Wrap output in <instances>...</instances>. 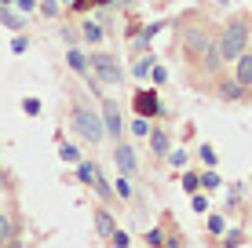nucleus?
Segmentation results:
<instances>
[{"instance_id":"nucleus-1","label":"nucleus","mask_w":252,"mask_h":248,"mask_svg":"<svg viewBox=\"0 0 252 248\" xmlns=\"http://www.w3.org/2000/svg\"><path fill=\"white\" fill-rule=\"evenodd\" d=\"M249 44V26L241 22V19H230L227 22V29H223V37H220V58H238L241 51H245Z\"/></svg>"},{"instance_id":"nucleus-2","label":"nucleus","mask_w":252,"mask_h":248,"mask_svg":"<svg viewBox=\"0 0 252 248\" xmlns=\"http://www.w3.org/2000/svg\"><path fill=\"white\" fill-rule=\"evenodd\" d=\"M187 51H190V55H197L208 70H220V62H223V58H220V48H216L205 33H190V37H187Z\"/></svg>"},{"instance_id":"nucleus-3","label":"nucleus","mask_w":252,"mask_h":248,"mask_svg":"<svg viewBox=\"0 0 252 248\" xmlns=\"http://www.w3.org/2000/svg\"><path fill=\"white\" fill-rule=\"evenodd\" d=\"M88 66H95L99 81H106V84H121V81H125V70H121L117 58H114V55H106V51H95V55L88 58Z\"/></svg>"},{"instance_id":"nucleus-4","label":"nucleus","mask_w":252,"mask_h":248,"mask_svg":"<svg viewBox=\"0 0 252 248\" xmlns=\"http://www.w3.org/2000/svg\"><path fill=\"white\" fill-rule=\"evenodd\" d=\"M73 124H77V132H81L88 142H99V139H102V121L92 113L88 106H77V110H73Z\"/></svg>"},{"instance_id":"nucleus-5","label":"nucleus","mask_w":252,"mask_h":248,"mask_svg":"<svg viewBox=\"0 0 252 248\" xmlns=\"http://www.w3.org/2000/svg\"><path fill=\"white\" fill-rule=\"evenodd\" d=\"M102 128H110V139H117L121 132H125V121H121V106L114 99L102 102Z\"/></svg>"},{"instance_id":"nucleus-6","label":"nucleus","mask_w":252,"mask_h":248,"mask_svg":"<svg viewBox=\"0 0 252 248\" xmlns=\"http://www.w3.org/2000/svg\"><path fill=\"white\" fill-rule=\"evenodd\" d=\"M135 113L139 117H158L161 113V102H158V95H154V91H135Z\"/></svg>"},{"instance_id":"nucleus-7","label":"nucleus","mask_w":252,"mask_h":248,"mask_svg":"<svg viewBox=\"0 0 252 248\" xmlns=\"http://www.w3.org/2000/svg\"><path fill=\"white\" fill-rule=\"evenodd\" d=\"M114 161H117V168H121L125 175H135V153H132V146L117 142V150H114Z\"/></svg>"},{"instance_id":"nucleus-8","label":"nucleus","mask_w":252,"mask_h":248,"mask_svg":"<svg viewBox=\"0 0 252 248\" xmlns=\"http://www.w3.org/2000/svg\"><path fill=\"white\" fill-rule=\"evenodd\" d=\"M95 226H99V234H102V237H110V234H114V230H117L114 216H110L106 208H99V212H95Z\"/></svg>"},{"instance_id":"nucleus-9","label":"nucleus","mask_w":252,"mask_h":248,"mask_svg":"<svg viewBox=\"0 0 252 248\" xmlns=\"http://www.w3.org/2000/svg\"><path fill=\"white\" fill-rule=\"evenodd\" d=\"M234 81H238L241 88H249V84H252V55H245L238 62V77H234Z\"/></svg>"},{"instance_id":"nucleus-10","label":"nucleus","mask_w":252,"mask_h":248,"mask_svg":"<svg viewBox=\"0 0 252 248\" xmlns=\"http://www.w3.org/2000/svg\"><path fill=\"white\" fill-rule=\"evenodd\" d=\"M95 172H99V168H95L92 161H77V179H81L84 186H92V183H95Z\"/></svg>"},{"instance_id":"nucleus-11","label":"nucleus","mask_w":252,"mask_h":248,"mask_svg":"<svg viewBox=\"0 0 252 248\" xmlns=\"http://www.w3.org/2000/svg\"><path fill=\"white\" fill-rule=\"evenodd\" d=\"M66 62H69V66H73V70H77V73H88V58H84V55H81V51H77V48H69V55H66Z\"/></svg>"},{"instance_id":"nucleus-12","label":"nucleus","mask_w":252,"mask_h":248,"mask_svg":"<svg viewBox=\"0 0 252 248\" xmlns=\"http://www.w3.org/2000/svg\"><path fill=\"white\" fill-rule=\"evenodd\" d=\"M95 193H99V197L102 201H110V197H114V190H110V183H106V175H102V172H95Z\"/></svg>"},{"instance_id":"nucleus-13","label":"nucleus","mask_w":252,"mask_h":248,"mask_svg":"<svg viewBox=\"0 0 252 248\" xmlns=\"http://www.w3.org/2000/svg\"><path fill=\"white\" fill-rule=\"evenodd\" d=\"M0 26H7V29H22V19H19V15H15V11H7V7H0Z\"/></svg>"},{"instance_id":"nucleus-14","label":"nucleus","mask_w":252,"mask_h":248,"mask_svg":"<svg viewBox=\"0 0 252 248\" xmlns=\"http://www.w3.org/2000/svg\"><path fill=\"white\" fill-rule=\"evenodd\" d=\"M150 146H154V153L164 157V153H168V135L164 132H150Z\"/></svg>"},{"instance_id":"nucleus-15","label":"nucleus","mask_w":252,"mask_h":248,"mask_svg":"<svg viewBox=\"0 0 252 248\" xmlns=\"http://www.w3.org/2000/svg\"><path fill=\"white\" fill-rule=\"evenodd\" d=\"M220 95H223V99H230V102H238V99H241V84H238V81L223 84V88H220Z\"/></svg>"},{"instance_id":"nucleus-16","label":"nucleus","mask_w":252,"mask_h":248,"mask_svg":"<svg viewBox=\"0 0 252 248\" xmlns=\"http://www.w3.org/2000/svg\"><path fill=\"white\" fill-rule=\"evenodd\" d=\"M150 70H154V58L150 55H146V58H139V62H135V77H139V81H143V77H150Z\"/></svg>"},{"instance_id":"nucleus-17","label":"nucleus","mask_w":252,"mask_h":248,"mask_svg":"<svg viewBox=\"0 0 252 248\" xmlns=\"http://www.w3.org/2000/svg\"><path fill=\"white\" fill-rule=\"evenodd\" d=\"M81 33H84V37L92 40V44H99V40H102V29H99L95 22H84V26H81Z\"/></svg>"},{"instance_id":"nucleus-18","label":"nucleus","mask_w":252,"mask_h":248,"mask_svg":"<svg viewBox=\"0 0 252 248\" xmlns=\"http://www.w3.org/2000/svg\"><path fill=\"white\" fill-rule=\"evenodd\" d=\"M132 135H150V117H139V113H135V121H132Z\"/></svg>"},{"instance_id":"nucleus-19","label":"nucleus","mask_w":252,"mask_h":248,"mask_svg":"<svg viewBox=\"0 0 252 248\" xmlns=\"http://www.w3.org/2000/svg\"><path fill=\"white\" fill-rule=\"evenodd\" d=\"M11 219H7V216H0V248H7V237H11Z\"/></svg>"},{"instance_id":"nucleus-20","label":"nucleus","mask_w":252,"mask_h":248,"mask_svg":"<svg viewBox=\"0 0 252 248\" xmlns=\"http://www.w3.org/2000/svg\"><path fill=\"white\" fill-rule=\"evenodd\" d=\"M59 153H63V161H69V165H77V161H81V150L69 146V142H63V150H59Z\"/></svg>"},{"instance_id":"nucleus-21","label":"nucleus","mask_w":252,"mask_h":248,"mask_svg":"<svg viewBox=\"0 0 252 248\" xmlns=\"http://www.w3.org/2000/svg\"><path fill=\"white\" fill-rule=\"evenodd\" d=\"M40 15H44V19H51V15H59V4H55V0H44V4H40Z\"/></svg>"},{"instance_id":"nucleus-22","label":"nucleus","mask_w":252,"mask_h":248,"mask_svg":"<svg viewBox=\"0 0 252 248\" xmlns=\"http://www.w3.org/2000/svg\"><path fill=\"white\" fill-rule=\"evenodd\" d=\"M183 186H187L190 193H197V186H201V179H197L194 172H190V175H183Z\"/></svg>"},{"instance_id":"nucleus-23","label":"nucleus","mask_w":252,"mask_h":248,"mask_svg":"<svg viewBox=\"0 0 252 248\" xmlns=\"http://www.w3.org/2000/svg\"><path fill=\"white\" fill-rule=\"evenodd\" d=\"M95 4H110V0H73L77 11H88V7H95Z\"/></svg>"},{"instance_id":"nucleus-24","label":"nucleus","mask_w":252,"mask_h":248,"mask_svg":"<svg viewBox=\"0 0 252 248\" xmlns=\"http://www.w3.org/2000/svg\"><path fill=\"white\" fill-rule=\"evenodd\" d=\"M197 153H201V161H205V165H208V168H212V165H216V150H212V146H201V150H197Z\"/></svg>"},{"instance_id":"nucleus-25","label":"nucleus","mask_w":252,"mask_h":248,"mask_svg":"<svg viewBox=\"0 0 252 248\" xmlns=\"http://www.w3.org/2000/svg\"><path fill=\"white\" fill-rule=\"evenodd\" d=\"M117 193H121V197H132V183H128V179H117Z\"/></svg>"},{"instance_id":"nucleus-26","label":"nucleus","mask_w":252,"mask_h":248,"mask_svg":"<svg viewBox=\"0 0 252 248\" xmlns=\"http://www.w3.org/2000/svg\"><path fill=\"white\" fill-rule=\"evenodd\" d=\"M22 110H26L30 117H37V113H40V102H37V99H26V102H22Z\"/></svg>"},{"instance_id":"nucleus-27","label":"nucleus","mask_w":252,"mask_h":248,"mask_svg":"<svg viewBox=\"0 0 252 248\" xmlns=\"http://www.w3.org/2000/svg\"><path fill=\"white\" fill-rule=\"evenodd\" d=\"M208 230H212V234H223V216H208Z\"/></svg>"},{"instance_id":"nucleus-28","label":"nucleus","mask_w":252,"mask_h":248,"mask_svg":"<svg viewBox=\"0 0 252 248\" xmlns=\"http://www.w3.org/2000/svg\"><path fill=\"white\" fill-rule=\"evenodd\" d=\"M201 186H208V190H216V186H220V175H216V172H205Z\"/></svg>"},{"instance_id":"nucleus-29","label":"nucleus","mask_w":252,"mask_h":248,"mask_svg":"<svg viewBox=\"0 0 252 248\" xmlns=\"http://www.w3.org/2000/svg\"><path fill=\"white\" fill-rule=\"evenodd\" d=\"M110 237H114V248H128V234H121V230H114Z\"/></svg>"},{"instance_id":"nucleus-30","label":"nucleus","mask_w":252,"mask_h":248,"mask_svg":"<svg viewBox=\"0 0 252 248\" xmlns=\"http://www.w3.org/2000/svg\"><path fill=\"white\" fill-rule=\"evenodd\" d=\"M146 241H150L154 248H161V241H164V234H161V230H150V234H146Z\"/></svg>"},{"instance_id":"nucleus-31","label":"nucleus","mask_w":252,"mask_h":248,"mask_svg":"<svg viewBox=\"0 0 252 248\" xmlns=\"http://www.w3.org/2000/svg\"><path fill=\"white\" fill-rule=\"evenodd\" d=\"M172 165L183 168V165H187V153H183V150H176V153H172Z\"/></svg>"},{"instance_id":"nucleus-32","label":"nucleus","mask_w":252,"mask_h":248,"mask_svg":"<svg viewBox=\"0 0 252 248\" xmlns=\"http://www.w3.org/2000/svg\"><path fill=\"white\" fill-rule=\"evenodd\" d=\"M205 208H208V201L201 197V193H194V212H205Z\"/></svg>"},{"instance_id":"nucleus-33","label":"nucleus","mask_w":252,"mask_h":248,"mask_svg":"<svg viewBox=\"0 0 252 248\" xmlns=\"http://www.w3.org/2000/svg\"><path fill=\"white\" fill-rule=\"evenodd\" d=\"M150 77H154V81H158V84H164V70H161L158 62H154V70H150Z\"/></svg>"},{"instance_id":"nucleus-34","label":"nucleus","mask_w":252,"mask_h":248,"mask_svg":"<svg viewBox=\"0 0 252 248\" xmlns=\"http://www.w3.org/2000/svg\"><path fill=\"white\" fill-rule=\"evenodd\" d=\"M11 48H15V51H19V55H22V51H26V48H30V40H26V37H19V40H15V44H11Z\"/></svg>"},{"instance_id":"nucleus-35","label":"nucleus","mask_w":252,"mask_h":248,"mask_svg":"<svg viewBox=\"0 0 252 248\" xmlns=\"http://www.w3.org/2000/svg\"><path fill=\"white\" fill-rule=\"evenodd\" d=\"M15 4H19L22 11H33V0H15Z\"/></svg>"},{"instance_id":"nucleus-36","label":"nucleus","mask_w":252,"mask_h":248,"mask_svg":"<svg viewBox=\"0 0 252 248\" xmlns=\"http://www.w3.org/2000/svg\"><path fill=\"white\" fill-rule=\"evenodd\" d=\"M117 4H132V0H117Z\"/></svg>"},{"instance_id":"nucleus-37","label":"nucleus","mask_w":252,"mask_h":248,"mask_svg":"<svg viewBox=\"0 0 252 248\" xmlns=\"http://www.w3.org/2000/svg\"><path fill=\"white\" fill-rule=\"evenodd\" d=\"M0 4H11V0H0Z\"/></svg>"}]
</instances>
